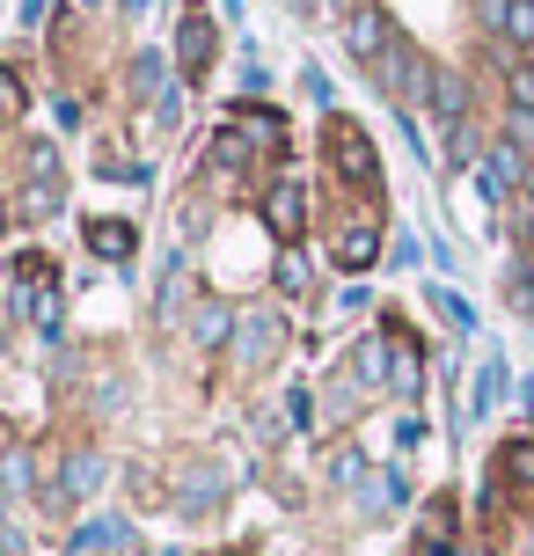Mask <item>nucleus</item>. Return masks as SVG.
Segmentation results:
<instances>
[{
  "instance_id": "nucleus-6",
  "label": "nucleus",
  "mask_w": 534,
  "mask_h": 556,
  "mask_svg": "<svg viewBox=\"0 0 534 556\" xmlns=\"http://www.w3.org/2000/svg\"><path fill=\"white\" fill-rule=\"evenodd\" d=\"M234 337H242V352H234V359H242V366H264L285 344V323L271 315V307H250V315H234Z\"/></svg>"
},
{
  "instance_id": "nucleus-1",
  "label": "nucleus",
  "mask_w": 534,
  "mask_h": 556,
  "mask_svg": "<svg viewBox=\"0 0 534 556\" xmlns=\"http://www.w3.org/2000/svg\"><path fill=\"white\" fill-rule=\"evenodd\" d=\"M271 147H285V117L264 111V103H242V111L213 132V168H250L256 154H271Z\"/></svg>"
},
{
  "instance_id": "nucleus-12",
  "label": "nucleus",
  "mask_w": 534,
  "mask_h": 556,
  "mask_svg": "<svg viewBox=\"0 0 534 556\" xmlns=\"http://www.w3.org/2000/svg\"><path fill=\"white\" fill-rule=\"evenodd\" d=\"M191 330H198V344H220V337L234 330V315H227V307H198V323H191Z\"/></svg>"
},
{
  "instance_id": "nucleus-15",
  "label": "nucleus",
  "mask_w": 534,
  "mask_h": 556,
  "mask_svg": "<svg viewBox=\"0 0 534 556\" xmlns=\"http://www.w3.org/2000/svg\"><path fill=\"white\" fill-rule=\"evenodd\" d=\"M520 235H527V256H534V213H527V227H520Z\"/></svg>"
},
{
  "instance_id": "nucleus-9",
  "label": "nucleus",
  "mask_w": 534,
  "mask_h": 556,
  "mask_svg": "<svg viewBox=\"0 0 534 556\" xmlns=\"http://www.w3.org/2000/svg\"><path fill=\"white\" fill-rule=\"evenodd\" d=\"M498 476H506V491L520 505H534V440H506V454H498Z\"/></svg>"
},
{
  "instance_id": "nucleus-2",
  "label": "nucleus",
  "mask_w": 534,
  "mask_h": 556,
  "mask_svg": "<svg viewBox=\"0 0 534 556\" xmlns=\"http://www.w3.org/2000/svg\"><path fill=\"white\" fill-rule=\"evenodd\" d=\"M322 154H330V168H338L352 191H366V198L381 191V154H373V139H366L352 117H330V125H322Z\"/></svg>"
},
{
  "instance_id": "nucleus-14",
  "label": "nucleus",
  "mask_w": 534,
  "mask_h": 556,
  "mask_svg": "<svg viewBox=\"0 0 534 556\" xmlns=\"http://www.w3.org/2000/svg\"><path fill=\"white\" fill-rule=\"evenodd\" d=\"M0 117H23V81L0 66Z\"/></svg>"
},
{
  "instance_id": "nucleus-7",
  "label": "nucleus",
  "mask_w": 534,
  "mask_h": 556,
  "mask_svg": "<svg viewBox=\"0 0 534 556\" xmlns=\"http://www.w3.org/2000/svg\"><path fill=\"white\" fill-rule=\"evenodd\" d=\"M381 256V220H344L338 235V271H366Z\"/></svg>"
},
{
  "instance_id": "nucleus-5",
  "label": "nucleus",
  "mask_w": 534,
  "mask_h": 556,
  "mask_svg": "<svg viewBox=\"0 0 534 556\" xmlns=\"http://www.w3.org/2000/svg\"><path fill=\"white\" fill-rule=\"evenodd\" d=\"M213 52H220V37H213V15L191 8L183 29H176V66H183V81H205L213 74Z\"/></svg>"
},
{
  "instance_id": "nucleus-3",
  "label": "nucleus",
  "mask_w": 534,
  "mask_h": 556,
  "mask_svg": "<svg viewBox=\"0 0 534 556\" xmlns=\"http://www.w3.org/2000/svg\"><path fill=\"white\" fill-rule=\"evenodd\" d=\"M338 15H344V52L359 59V66H381V59L395 52V37H389V15H381V0H338Z\"/></svg>"
},
{
  "instance_id": "nucleus-13",
  "label": "nucleus",
  "mask_w": 534,
  "mask_h": 556,
  "mask_svg": "<svg viewBox=\"0 0 534 556\" xmlns=\"http://www.w3.org/2000/svg\"><path fill=\"white\" fill-rule=\"evenodd\" d=\"M96 491V454H74L66 462V498H88Z\"/></svg>"
},
{
  "instance_id": "nucleus-16",
  "label": "nucleus",
  "mask_w": 534,
  "mask_h": 556,
  "mask_svg": "<svg viewBox=\"0 0 534 556\" xmlns=\"http://www.w3.org/2000/svg\"><path fill=\"white\" fill-rule=\"evenodd\" d=\"M0 235H8V205H0Z\"/></svg>"
},
{
  "instance_id": "nucleus-10",
  "label": "nucleus",
  "mask_w": 534,
  "mask_h": 556,
  "mask_svg": "<svg viewBox=\"0 0 534 556\" xmlns=\"http://www.w3.org/2000/svg\"><path fill=\"white\" fill-rule=\"evenodd\" d=\"M132 220H88V256H103V264H125L132 256Z\"/></svg>"
},
{
  "instance_id": "nucleus-4",
  "label": "nucleus",
  "mask_w": 534,
  "mask_h": 556,
  "mask_svg": "<svg viewBox=\"0 0 534 556\" xmlns=\"http://www.w3.org/2000/svg\"><path fill=\"white\" fill-rule=\"evenodd\" d=\"M264 227H271V242H285V250L308 235V184H301V176H279V184H271V198H264Z\"/></svg>"
},
{
  "instance_id": "nucleus-11",
  "label": "nucleus",
  "mask_w": 534,
  "mask_h": 556,
  "mask_svg": "<svg viewBox=\"0 0 534 556\" xmlns=\"http://www.w3.org/2000/svg\"><path fill=\"white\" fill-rule=\"evenodd\" d=\"M506 96H512V111L534 117V59H506Z\"/></svg>"
},
{
  "instance_id": "nucleus-8",
  "label": "nucleus",
  "mask_w": 534,
  "mask_h": 556,
  "mask_svg": "<svg viewBox=\"0 0 534 556\" xmlns=\"http://www.w3.org/2000/svg\"><path fill=\"white\" fill-rule=\"evenodd\" d=\"M491 23L512 52H534V0H491Z\"/></svg>"
}]
</instances>
